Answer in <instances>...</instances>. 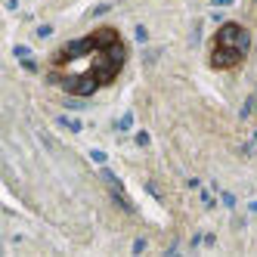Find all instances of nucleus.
Masks as SVG:
<instances>
[{"instance_id":"20e7f679","label":"nucleus","mask_w":257,"mask_h":257,"mask_svg":"<svg viewBox=\"0 0 257 257\" xmlns=\"http://www.w3.org/2000/svg\"><path fill=\"white\" fill-rule=\"evenodd\" d=\"M242 62V53L238 50H232V47H214V53H211V65L214 68H232V65H238Z\"/></svg>"},{"instance_id":"9d476101","label":"nucleus","mask_w":257,"mask_h":257,"mask_svg":"<svg viewBox=\"0 0 257 257\" xmlns=\"http://www.w3.org/2000/svg\"><path fill=\"white\" fill-rule=\"evenodd\" d=\"M65 108H71V112H78V108H84V96H75V93H71V96L65 99Z\"/></svg>"},{"instance_id":"f257e3e1","label":"nucleus","mask_w":257,"mask_h":257,"mask_svg":"<svg viewBox=\"0 0 257 257\" xmlns=\"http://www.w3.org/2000/svg\"><path fill=\"white\" fill-rule=\"evenodd\" d=\"M217 44L220 47H232V50H238L245 56V53L251 50V34H248V28L235 25V22H223L220 31H217Z\"/></svg>"},{"instance_id":"6e6552de","label":"nucleus","mask_w":257,"mask_h":257,"mask_svg":"<svg viewBox=\"0 0 257 257\" xmlns=\"http://www.w3.org/2000/svg\"><path fill=\"white\" fill-rule=\"evenodd\" d=\"M102 180L108 183V189H112V192H124V189H121V180H118V177H115L112 171H108L105 164H102Z\"/></svg>"},{"instance_id":"f3484780","label":"nucleus","mask_w":257,"mask_h":257,"mask_svg":"<svg viewBox=\"0 0 257 257\" xmlns=\"http://www.w3.org/2000/svg\"><path fill=\"white\" fill-rule=\"evenodd\" d=\"M22 65H25V68H28V71H38V62H34V59H31V56H28V59H22Z\"/></svg>"},{"instance_id":"423d86ee","label":"nucleus","mask_w":257,"mask_h":257,"mask_svg":"<svg viewBox=\"0 0 257 257\" xmlns=\"http://www.w3.org/2000/svg\"><path fill=\"white\" fill-rule=\"evenodd\" d=\"M90 38H93L96 50H105V47H112V44L118 41V34H115V28H99V31L90 34Z\"/></svg>"},{"instance_id":"7ed1b4c3","label":"nucleus","mask_w":257,"mask_h":257,"mask_svg":"<svg viewBox=\"0 0 257 257\" xmlns=\"http://www.w3.org/2000/svg\"><path fill=\"white\" fill-rule=\"evenodd\" d=\"M90 50H96V44H93V38H81V41H68L62 50H59V59L56 62H68V59H78V56H84V53H90Z\"/></svg>"},{"instance_id":"dca6fc26","label":"nucleus","mask_w":257,"mask_h":257,"mask_svg":"<svg viewBox=\"0 0 257 257\" xmlns=\"http://www.w3.org/2000/svg\"><path fill=\"white\" fill-rule=\"evenodd\" d=\"M50 34H53L50 25H41V28H38V38H50Z\"/></svg>"},{"instance_id":"1a4fd4ad","label":"nucleus","mask_w":257,"mask_h":257,"mask_svg":"<svg viewBox=\"0 0 257 257\" xmlns=\"http://www.w3.org/2000/svg\"><path fill=\"white\" fill-rule=\"evenodd\" d=\"M59 127H65V131H71V134H81V121L78 118H65V115H59Z\"/></svg>"},{"instance_id":"f8f14e48","label":"nucleus","mask_w":257,"mask_h":257,"mask_svg":"<svg viewBox=\"0 0 257 257\" xmlns=\"http://www.w3.org/2000/svg\"><path fill=\"white\" fill-rule=\"evenodd\" d=\"M90 158H93V161L99 164V168H102V164H105V158H108V155H105L102 149H90Z\"/></svg>"},{"instance_id":"ddd939ff","label":"nucleus","mask_w":257,"mask_h":257,"mask_svg":"<svg viewBox=\"0 0 257 257\" xmlns=\"http://www.w3.org/2000/svg\"><path fill=\"white\" fill-rule=\"evenodd\" d=\"M220 201H223L226 208H235V195L232 192H223V195H220Z\"/></svg>"},{"instance_id":"412c9836","label":"nucleus","mask_w":257,"mask_h":257,"mask_svg":"<svg viewBox=\"0 0 257 257\" xmlns=\"http://www.w3.org/2000/svg\"><path fill=\"white\" fill-rule=\"evenodd\" d=\"M248 211H251V214H257V201H251V205H248Z\"/></svg>"},{"instance_id":"4468645a","label":"nucleus","mask_w":257,"mask_h":257,"mask_svg":"<svg viewBox=\"0 0 257 257\" xmlns=\"http://www.w3.org/2000/svg\"><path fill=\"white\" fill-rule=\"evenodd\" d=\"M13 53H16V56H19V59H28V56H31V50H28V47H16Z\"/></svg>"},{"instance_id":"f03ea898","label":"nucleus","mask_w":257,"mask_h":257,"mask_svg":"<svg viewBox=\"0 0 257 257\" xmlns=\"http://www.w3.org/2000/svg\"><path fill=\"white\" fill-rule=\"evenodd\" d=\"M59 87L65 93H75V96H93L96 87H99V78L90 71V75H78V78H59Z\"/></svg>"},{"instance_id":"9b49d317","label":"nucleus","mask_w":257,"mask_h":257,"mask_svg":"<svg viewBox=\"0 0 257 257\" xmlns=\"http://www.w3.org/2000/svg\"><path fill=\"white\" fill-rule=\"evenodd\" d=\"M134 127V112H124V118L118 121V131H131Z\"/></svg>"},{"instance_id":"a211bd4d","label":"nucleus","mask_w":257,"mask_h":257,"mask_svg":"<svg viewBox=\"0 0 257 257\" xmlns=\"http://www.w3.org/2000/svg\"><path fill=\"white\" fill-rule=\"evenodd\" d=\"M201 201H205V208H214V198H211V192H201Z\"/></svg>"},{"instance_id":"2eb2a0df","label":"nucleus","mask_w":257,"mask_h":257,"mask_svg":"<svg viewBox=\"0 0 257 257\" xmlns=\"http://www.w3.org/2000/svg\"><path fill=\"white\" fill-rule=\"evenodd\" d=\"M137 41H140V44H146V41H149V31H146V28H143V25H140V28H137Z\"/></svg>"},{"instance_id":"39448f33","label":"nucleus","mask_w":257,"mask_h":257,"mask_svg":"<svg viewBox=\"0 0 257 257\" xmlns=\"http://www.w3.org/2000/svg\"><path fill=\"white\" fill-rule=\"evenodd\" d=\"M118 71H121V65H115L112 59L105 56V50H99V56L93 59V75L99 78V84H108V81L118 75Z\"/></svg>"},{"instance_id":"aec40b11","label":"nucleus","mask_w":257,"mask_h":257,"mask_svg":"<svg viewBox=\"0 0 257 257\" xmlns=\"http://www.w3.org/2000/svg\"><path fill=\"white\" fill-rule=\"evenodd\" d=\"M211 4H214V7H229L232 0H211Z\"/></svg>"},{"instance_id":"0eeeda50","label":"nucleus","mask_w":257,"mask_h":257,"mask_svg":"<svg viewBox=\"0 0 257 257\" xmlns=\"http://www.w3.org/2000/svg\"><path fill=\"white\" fill-rule=\"evenodd\" d=\"M105 56L112 59L115 65H124V59H127V47H124L121 41H115L112 47H105Z\"/></svg>"},{"instance_id":"6ab92c4d","label":"nucleus","mask_w":257,"mask_h":257,"mask_svg":"<svg viewBox=\"0 0 257 257\" xmlns=\"http://www.w3.org/2000/svg\"><path fill=\"white\" fill-rule=\"evenodd\" d=\"M137 146H149V134H137Z\"/></svg>"}]
</instances>
